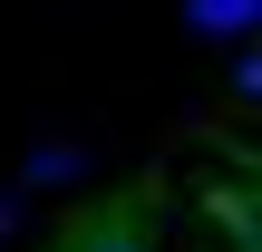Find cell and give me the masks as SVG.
Listing matches in <instances>:
<instances>
[{"instance_id":"6da1fadb","label":"cell","mask_w":262,"mask_h":252,"mask_svg":"<svg viewBox=\"0 0 262 252\" xmlns=\"http://www.w3.org/2000/svg\"><path fill=\"white\" fill-rule=\"evenodd\" d=\"M68 252H146V233H136L126 214H97L88 233H68Z\"/></svg>"},{"instance_id":"7a4b0ae2","label":"cell","mask_w":262,"mask_h":252,"mask_svg":"<svg viewBox=\"0 0 262 252\" xmlns=\"http://www.w3.org/2000/svg\"><path fill=\"white\" fill-rule=\"evenodd\" d=\"M253 10H262V0H194V29H204V39H243Z\"/></svg>"}]
</instances>
